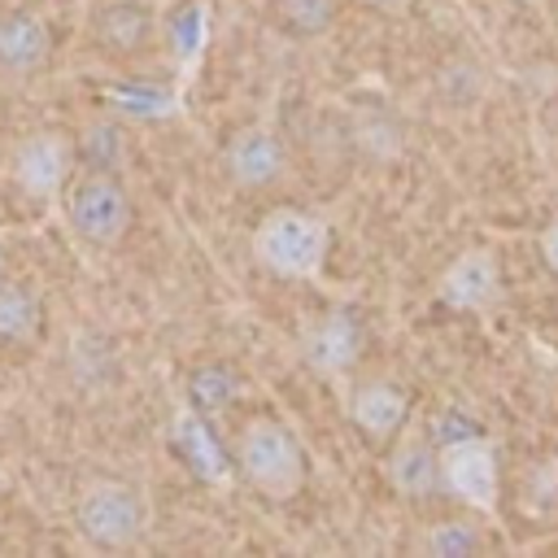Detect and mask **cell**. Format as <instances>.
Here are the masks:
<instances>
[{"instance_id": "obj_1", "label": "cell", "mask_w": 558, "mask_h": 558, "mask_svg": "<svg viewBox=\"0 0 558 558\" xmlns=\"http://www.w3.org/2000/svg\"><path fill=\"white\" fill-rule=\"evenodd\" d=\"M327 244H331V227L296 205H275L253 227V257L275 279H314L327 262Z\"/></svg>"}, {"instance_id": "obj_2", "label": "cell", "mask_w": 558, "mask_h": 558, "mask_svg": "<svg viewBox=\"0 0 558 558\" xmlns=\"http://www.w3.org/2000/svg\"><path fill=\"white\" fill-rule=\"evenodd\" d=\"M153 506L131 480H92L74 501V527L96 549H131L148 536Z\"/></svg>"}, {"instance_id": "obj_3", "label": "cell", "mask_w": 558, "mask_h": 558, "mask_svg": "<svg viewBox=\"0 0 558 558\" xmlns=\"http://www.w3.org/2000/svg\"><path fill=\"white\" fill-rule=\"evenodd\" d=\"M235 462L266 501H292L305 488V449L279 418H253L235 440Z\"/></svg>"}, {"instance_id": "obj_4", "label": "cell", "mask_w": 558, "mask_h": 558, "mask_svg": "<svg viewBox=\"0 0 558 558\" xmlns=\"http://www.w3.org/2000/svg\"><path fill=\"white\" fill-rule=\"evenodd\" d=\"M65 205V222L70 231L92 244V248H113L126 240L131 222H135V205L126 196V187L113 179V170H83L65 183L61 192Z\"/></svg>"}, {"instance_id": "obj_5", "label": "cell", "mask_w": 558, "mask_h": 558, "mask_svg": "<svg viewBox=\"0 0 558 558\" xmlns=\"http://www.w3.org/2000/svg\"><path fill=\"white\" fill-rule=\"evenodd\" d=\"M440 493L475 514H493L501 501V462L497 445L480 432L440 440Z\"/></svg>"}, {"instance_id": "obj_6", "label": "cell", "mask_w": 558, "mask_h": 558, "mask_svg": "<svg viewBox=\"0 0 558 558\" xmlns=\"http://www.w3.org/2000/svg\"><path fill=\"white\" fill-rule=\"evenodd\" d=\"M9 174L31 201H57L74 179V144L61 131H31L17 140Z\"/></svg>"}, {"instance_id": "obj_7", "label": "cell", "mask_w": 558, "mask_h": 558, "mask_svg": "<svg viewBox=\"0 0 558 558\" xmlns=\"http://www.w3.org/2000/svg\"><path fill=\"white\" fill-rule=\"evenodd\" d=\"M222 170H227V179H231L235 187H244V192H266V187H275V183L283 179V170H288V148H283V140H279L270 126L248 122V126L231 131V140H227V148H222Z\"/></svg>"}, {"instance_id": "obj_8", "label": "cell", "mask_w": 558, "mask_h": 558, "mask_svg": "<svg viewBox=\"0 0 558 558\" xmlns=\"http://www.w3.org/2000/svg\"><path fill=\"white\" fill-rule=\"evenodd\" d=\"M301 357L318 375H344L362 357V323L353 310H327L301 331Z\"/></svg>"}, {"instance_id": "obj_9", "label": "cell", "mask_w": 558, "mask_h": 558, "mask_svg": "<svg viewBox=\"0 0 558 558\" xmlns=\"http://www.w3.org/2000/svg\"><path fill=\"white\" fill-rule=\"evenodd\" d=\"M440 301L449 310H462V314H480L497 301L501 292V270H497V257L488 248H462L445 270H440V283H436Z\"/></svg>"}, {"instance_id": "obj_10", "label": "cell", "mask_w": 558, "mask_h": 558, "mask_svg": "<svg viewBox=\"0 0 558 558\" xmlns=\"http://www.w3.org/2000/svg\"><path fill=\"white\" fill-rule=\"evenodd\" d=\"M384 475L388 488L405 501H423L440 493V445H432L427 436H401L384 458Z\"/></svg>"}, {"instance_id": "obj_11", "label": "cell", "mask_w": 558, "mask_h": 558, "mask_svg": "<svg viewBox=\"0 0 558 558\" xmlns=\"http://www.w3.org/2000/svg\"><path fill=\"white\" fill-rule=\"evenodd\" d=\"M410 418V397L392 379H366L349 392V423L366 440H392Z\"/></svg>"}, {"instance_id": "obj_12", "label": "cell", "mask_w": 558, "mask_h": 558, "mask_svg": "<svg viewBox=\"0 0 558 558\" xmlns=\"http://www.w3.org/2000/svg\"><path fill=\"white\" fill-rule=\"evenodd\" d=\"M153 35H157V17L144 0H109L92 17V39L109 57H135L153 44Z\"/></svg>"}, {"instance_id": "obj_13", "label": "cell", "mask_w": 558, "mask_h": 558, "mask_svg": "<svg viewBox=\"0 0 558 558\" xmlns=\"http://www.w3.org/2000/svg\"><path fill=\"white\" fill-rule=\"evenodd\" d=\"M52 35L48 22L31 9H4L0 13V70L4 74H35L48 61Z\"/></svg>"}, {"instance_id": "obj_14", "label": "cell", "mask_w": 558, "mask_h": 558, "mask_svg": "<svg viewBox=\"0 0 558 558\" xmlns=\"http://www.w3.org/2000/svg\"><path fill=\"white\" fill-rule=\"evenodd\" d=\"M44 323V301L31 283H0V349L31 344Z\"/></svg>"}, {"instance_id": "obj_15", "label": "cell", "mask_w": 558, "mask_h": 558, "mask_svg": "<svg viewBox=\"0 0 558 558\" xmlns=\"http://www.w3.org/2000/svg\"><path fill=\"white\" fill-rule=\"evenodd\" d=\"M244 397V375L227 362H201L192 366L187 375V401L201 410V414H214V410H227Z\"/></svg>"}, {"instance_id": "obj_16", "label": "cell", "mask_w": 558, "mask_h": 558, "mask_svg": "<svg viewBox=\"0 0 558 558\" xmlns=\"http://www.w3.org/2000/svg\"><path fill=\"white\" fill-rule=\"evenodd\" d=\"M418 549L432 558H466L484 549V532L471 519H440L418 536Z\"/></svg>"}, {"instance_id": "obj_17", "label": "cell", "mask_w": 558, "mask_h": 558, "mask_svg": "<svg viewBox=\"0 0 558 558\" xmlns=\"http://www.w3.org/2000/svg\"><path fill=\"white\" fill-rule=\"evenodd\" d=\"M436 92L445 96L449 109H475L480 96H484V70H480V61H471V57L445 61L440 74H436Z\"/></svg>"}, {"instance_id": "obj_18", "label": "cell", "mask_w": 558, "mask_h": 558, "mask_svg": "<svg viewBox=\"0 0 558 558\" xmlns=\"http://www.w3.org/2000/svg\"><path fill=\"white\" fill-rule=\"evenodd\" d=\"M275 17L296 39H318L336 22V0H275Z\"/></svg>"}, {"instance_id": "obj_19", "label": "cell", "mask_w": 558, "mask_h": 558, "mask_svg": "<svg viewBox=\"0 0 558 558\" xmlns=\"http://www.w3.org/2000/svg\"><path fill=\"white\" fill-rule=\"evenodd\" d=\"M174 445L183 449V462H187L192 471H201V475H214V471H218V445L209 440L201 410H196V414H192V410L179 414V423H174Z\"/></svg>"}, {"instance_id": "obj_20", "label": "cell", "mask_w": 558, "mask_h": 558, "mask_svg": "<svg viewBox=\"0 0 558 558\" xmlns=\"http://www.w3.org/2000/svg\"><path fill=\"white\" fill-rule=\"evenodd\" d=\"M166 39H170V52L179 61H192L205 44V4H183L170 22H166Z\"/></svg>"}, {"instance_id": "obj_21", "label": "cell", "mask_w": 558, "mask_h": 558, "mask_svg": "<svg viewBox=\"0 0 558 558\" xmlns=\"http://www.w3.org/2000/svg\"><path fill=\"white\" fill-rule=\"evenodd\" d=\"M78 148L87 157V170H113L122 161V131L113 122H92Z\"/></svg>"}, {"instance_id": "obj_22", "label": "cell", "mask_w": 558, "mask_h": 558, "mask_svg": "<svg viewBox=\"0 0 558 558\" xmlns=\"http://www.w3.org/2000/svg\"><path fill=\"white\" fill-rule=\"evenodd\" d=\"M541 257H545V266L558 275V214L545 222V231H541Z\"/></svg>"}, {"instance_id": "obj_23", "label": "cell", "mask_w": 558, "mask_h": 558, "mask_svg": "<svg viewBox=\"0 0 558 558\" xmlns=\"http://www.w3.org/2000/svg\"><path fill=\"white\" fill-rule=\"evenodd\" d=\"M362 9H375V13H401L410 0H357Z\"/></svg>"}, {"instance_id": "obj_24", "label": "cell", "mask_w": 558, "mask_h": 558, "mask_svg": "<svg viewBox=\"0 0 558 558\" xmlns=\"http://www.w3.org/2000/svg\"><path fill=\"white\" fill-rule=\"evenodd\" d=\"M519 9H541V4H549V0H514Z\"/></svg>"}]
</instances>
